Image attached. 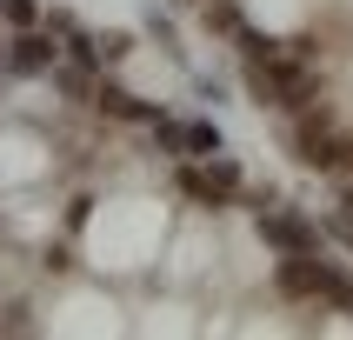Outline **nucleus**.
<instances>
[{
	"instance_id": "obj_1",
	"label": "nucleus",
	"mask_w": 353,
	"mask_h": 340,
	"mask_svg": "<svg viewBox=\"0 0 353 340\" xmlns=\"http://www.w3.org/2000/svg\"><path fill=\"white\" fill-rule=\"evenodd\" d=\"M294 147H300V160H307V167H340V160H347V140H340L334 127H320V120H307V127H300Z\"/></svg>"
},
{
	"instance_id": "obj_2",
	"label": "nucleus",
	"mask_w": 353,
	"mask_h": 340,
	"mask_svg": "<svg viewBox=\"0 0 353 340\" xmlns=\"http://www.w3.org/2000/svg\"><path fill=\"white\" fill-rule=\"evenodd\" d=\"M260 234H267V240H280L287 254H307V247H314V234H307L300 220H287V214H260Z\"/></svg>"
},
{
	"instance_id": "obj_3",
	"label": "nucleus",
	"mask_w": 353,
	"mask_h": 340,
	"mask_svg": "<svg viewBox=\"0 0 353 340\" xmlns=\"http://www.w3.org/2000/svg\"><path fill=\"white\" fill-rule=\"evenodd\" d=\"M187 187L200 200H220V194H234V167H187Z\"/></svg>"
},
{
	"instance_id": "obj_4",
	"label": "nucleus",
	"mask_w": 353,
	"mask_h": 340,
	"mask_svg": "<svg viewBox=\"0 0 353 340\" xmlns=\"http://www.w3.org/2000/svg\"><path fill=\"white\" fill-rule=\"evenodd\" d=\"M47 60H54V47H47V40H34V34L14 40V67H20V74H34V67H47Z\"/></svg>"
},
{
	"instance_id": "obj_5",
	"label": "nucleus",
	"mask_w": 353,
	"mask_h": 340,
	"mask_svg": "<svg viewBox=\"0 0 353 340\" xmlns=\"http://www.w3.org/2000/svg\"><path fill=\"white\" fill-rule=\"evenodd\" d=\"M0 14L14 20V27H27V20H34V0H0Z\"/></svg>"
}]
</instances>
